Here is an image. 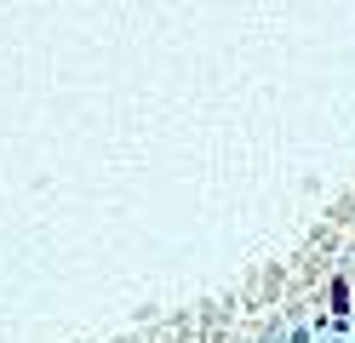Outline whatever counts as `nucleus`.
<instances>
[{
	"mask_svg": "<svg viewBox=\"0 0 355 343\" xmlns=\"http://www.w3.org/2000/svg\"><path fill=\"white\" fill-rule=\"evenodd\" d=\"M332 315H338V320L349 315V286L344 281H332Z\"/></svg>",
	"mask_w": 355,
	"mask_h": 343,
	"instance_id": "1",
	"label": "nucleus"
}]
</instances>
